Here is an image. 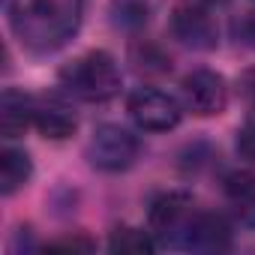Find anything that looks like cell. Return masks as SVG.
Instances as JSON below:
<instances>
[{
  "label": "cell",
  "instance_id": "6da1fadb",
  "mask_svg": "<svg viewBox=\"0 0 255 255\" xmlns=\"http://www.w3.org/2000/svg\"><path fill=\"white\" fill-rule=\"evenodd\" d=\"M84 6L87 0H6V21L24 51L51 54L78 33Z\"/></svg>",
  "mask_w": 255,
  "mask_h": 255
},
{
  "label": "cell",
  "instance_id": "7a4b0ae2",
  "mask_svg": "<svg viewBox=\"0 0 255 255\" xmlns=\"http://www.w3.org/2000/svg\"><path fill=\"white\" fill-rule=\"evenodd\" d=\"M57 81H60L66 96H75L81 102H96V105L111 102L123 87V75H120L117 60L102 48L84 51L75 60H69L57 72Z\"/></svg>",
  "mask_w": 255,
  "mask_h": 255
},
{
  "label": "cell",
  "instance_id": "3957f363",
  "mask_svg": "<svg viewBox=\"0 0 255 255\" xmlns=\"http://www.w3.org/2000/svg\"><path fill=\"white\" fill-rule=\"evenodd\" d=\"M141 156V138L120 123H102L87 141V162L102 174L129 171Z\"/></svg>",
  "mask_w": 255,
  "mask_h": 255
},
{
  "label": "cell",
  "instance_id": "277c9868",
  "mask_svg": "<svg viewBox=\"0 0 255 255\" xmlns=\"http://www.w3.org/2000/svg\"><path fill=\"white\" fill-rule=\"evenodd\" d=\"M198 216V204L186 192H162L147 210V228L159 246H183L186 234Z\"/></svg>",
  "mask_w": 255,
  "mask_h": 255
},
{
  "label": "cell",
  "instance_id": "5b68a950",
  "mask_svg": "<svg viewBox=\"0 0 255 255\" xmlns=\"http://www.w3.org/2000/svg\"><path fill=\"white\" fill-rule=\"evenodd\" d=\"M126 111H129L132 123L141 132H168L180 123L186 108L177 96H171L159 87H138L129 93Z\"/></svg>",
  "mask_w": 255,
  "mask_h": 255
},
{
  "label": "cell",
  "instance_id": "8992f818",
  "mask_svg": "<svg viewBox=\"0 0 255 255\" xmlns=\"http://www.w3.org/2000/svg\"><path fill=\"white\" fill-rule=\"evenodd\" d=\"M171 36L192 48V51H210L216 48L219 42V27H216V18L210 15V6L198 3V0H183V3L174 6L171 12Z\"/></svg>",
  "mask_w": 255,
  "mask_h": 255
},
{
  "label": "cell",
  "instance_id": "52a82bcc",
  "mask_svg": "<svg viewBox=\"0 0 255 255\" xmlns=\"http://www.w3.org/2000/svg\"><path fill=\"white\" fill-rule=\"evenodd\" d=\"M180 102L195 117L222 114L228 105V81L213 69H192L180 81Z\"/></svg>",
  "mask_w": 255,
  "mask_h": 255
},
{
  "label": "cell",
  "instance_id": "ba28073f",
  "mask_svg": "<svg viewBox=\"0 0 255 255\" xmlns=\"http://www.w3.org/2000/svg\"><path fill=\"white\" fill-rule=\"evenodd\" d=\"M33 126L42 132V138L63 141V138H69V135L78 129V117H75L72 105H69L63 96L48 93V96H36Z\"/></svg>",
  "mask_w": 255,
  "mask_h": 255
},
{
  "label": "cell",
  "instance_id": "9c48e42d",
  "mask_svg": "<svg viewBox=\"0 0 255 255\" xmlns=\"http://www.w3.org/2000/svg\"><path fill=\"white\" fill-rule=\"evenodd\" d=\"M33 108H36V96L15 87L3 90V96H0V132L6 141L24 135L33 126Z\"/></svg>",
  "mask_w": 255,
  "mask_h": 255
},
{
  "label": "cell",
  "instance_id": "30bf717a",
  "mask_svg": "<svg viewBox=\"0 0 255 255\" xmlns=\"http://www.w3.org/2000/svg\"><path fill=\"white\" fill-rule=\"evenodd\" d=\"M222 192H225V201L231 207V216L240 225L255 228V171L243 168V171L225 174Z\"/></svg>",
  "mask_w": 255,
  "mask_h": 255
},
{
  "label": "cell",
  "instance_id": "8fae6325",
  "mask_svg": "<svg viewBox=\"0 0 255 255\" xmlns=\"http://www.w3.org/2000/svg\"><path fill=\"white\" fill-rule=\"evenodd\" d=\"M231 246V228L228 222L219 216V213H207V210H198L189 234H186V243L183 249H195V252H219V249H228Z\"/></svg>",
  "mask_w": 255,
  "mask_h": 255
},
{
  "label": "cell",
  "instance_id": "7c38bea8",
  "mask_svg": "<svg viewBox=\"0 0 255 255\" xmlns=\"http://www.w3.org/2000/svg\"><path fill=\"white\" fill-rule=\"evenodd\" d=\"M33 177V159L27 150L6 144L0 153V195L12 198L15 192H21Z\"/></svg>",
  "mask_w": 255,
  "mask_h": 255
},
{
  "label": "cell",
  "instance_id": "4fadbf2b",
  "mask_svg": "<svg viewBox=\"0 0 255 255\" xmlns=\"http://www.w3.org/2000/svg\"><path fill=\"white\" fill-rule=\"evenodd\" d=\"M159 6L162 0H111V21L120 30H141Z\"/></svg>",
  "mask_w": 255,
  "mask_h": 255
},
{
  "label": "cell",
  "instance_id": "5bb4252c",
  "mask_svg": "<svg viewBox=\"0 0 255 255\" xmlns=\"http://www.w3.org/2000/svg\"><path fill=\"white\" fill-rule=\"evenodd\" d=\"M156 237L150 234V228H132V225H120L111 231L108 237V249L111 252H123V255H150L156 252Z\"/></svg>",
  "mask_w": 255,
  "mask_h": 255
},
{
  "label": "cell",
  "instance_id": "9a60e30c",
  "mask_svg": "<svg viewBox=\"0 0 255 255\" xmlns=\"http://www.w3.org/2000/svg\"><path fill=\"white\" fill-rule=\"evenodd\" d=\"M237 153H240V159H246V162H252L255 165V108L246 114V120L240 123V129H237Z\"/></svg>",
  "mask_w": 255,
  "mask_h": 255
},
{
  "label": "cell",
  "instance_id": "2e32d148",
  "mask_svg": "<svg viewBox=\"0 0 255 255\" xmlns=\"http://www.w3.org/2000/svg\"><path fill=\"white\" fill-rule=\"evenodd\" d=\"M45 249L48 252H90L93 249V240L90 237H60V240H54V243H45Z\"/></svg>",
  "mask_w": 255,
  "mask_h": 255
},
{
  "label": "cell",
  "instance_id": "e0dca14e",
  "mask_svg": "<svg viewBox=\"0 0 255 255\" xmlns=\"http://www.w3.org/2000/svg\"><path fill=\"white\" fill-rule=\"evenodd\" d=\"M240 36H243V42H249V45L255 48V15H249V18L240 24Z\"/></svg>",
  "mask_w": 255,
  "mask_h": 255
},
{
  "label": "cell",
  "instance_id": "ac0fdd59",
  "mask_svg": "<svg viewBox=\"0 0 255 255\" xmlns=\"http://www.w3.org/2000/svg\"><path fill=\"white\" fill-rule=\"evenodd\" d=\"M243 84H246V96H249V99H252V108H255V72H249V75H246V81H243Z\"/></svg>",
  "mask_w": 255,
  "mask_h": 255
},
{
  "label": "cell",
  "instance_id": "d6986e66",
  "mask_svg": "<svg viewBox=\"0 0 255 255\" xmlns=\"http://www.w3.org/2000/svg\"><path fill=\"white\" fill-rule=\"evenodd\" d=\"M198 3H204V6H210V9H213V6H222V3H228V0H198Z\"/></svg>",
  "mask_w": 255,
  "mask_h": 255
}]
</instances>
